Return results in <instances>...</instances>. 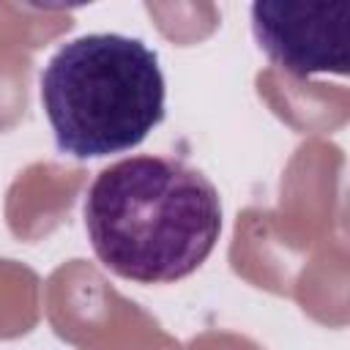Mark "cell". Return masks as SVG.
Returning <instances> with one entry per match:
<instances>
[{"label":"cell","mask_w":350,"mask_h":350,"mask_svg":"<svg viewBox=\"0 0 350 350\" xmlns=\"http://www.w3.org/2000/svg\"><path fill=\"white\" fill-rule=\"evenodd\" d=\"M156 49L120 33L63 44L41 71V104L60 153L98 159L137 148L164 120Z\"/></svg>","instance_id":"cell-2"},{"label":"cell","mask_w":350,"mask_h":350,"mask_svg":"<svg viewBox=\"0 0 350 350\" xmlns=\"http://www.w3.org/2000/svg\"><path fill=\"white\" fill-rule=\"evenodd\" d=\"M96 257L118 276L161 284L194 273L221 235L216 186L170 156H131L104 167L85 197Z\"/></svg>","instance_id":"cell-1"},{"label":"cell","mask_w":350,"mask_h":350,"mask_svg":"<svg viewBox=\"0 0 350 350\" xmlns=\"http://www.w3.org/2000/svg\"><path fill=\"white\" fill-rule=\"evenodd\" d=\"M252 30L260 49L293 77L347 74L350 3L257 0Z\"/></svg>","instance_id":"cell-3"}]
</instances>
